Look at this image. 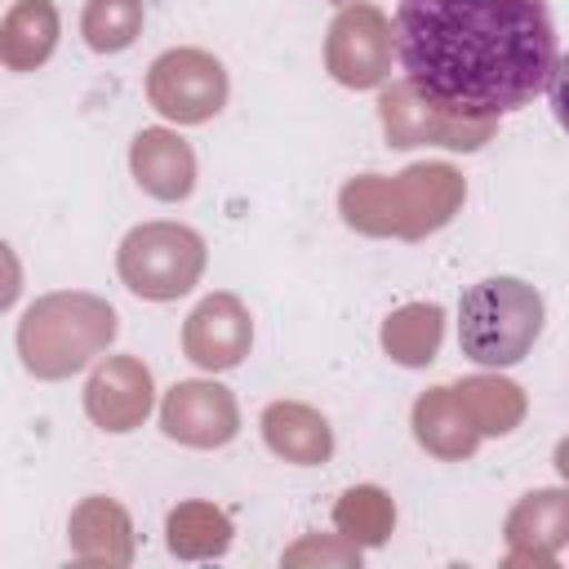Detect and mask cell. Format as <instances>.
Returning a JSON list of instances; mask_svg holds the SVG:
<instances>
[{
	"label": "cell",
	"instance_id": "cell-1",
	"mask_svg": "<svg viewBox=\"0 0 569 569\" xmlns=\"http://www.w3.org/2000/svg\"><path fill=\"white\" fill-rule=\"evenodd\" d=\"M391 49L422 102L498 120L551 84L556 22L547 0H400Z\"/></svg>",
	"mask_w": 569,
	"mask_h": 569
},
{
	"label": "cell",
	"instance_id": "cell-2",
	"mask_svg": "<svg viewBox=\"0 0 569 569\" xmlns=\"http://www.w3.org/2000/svg\"><path fill=\"white\" fill-rule=\"evenodd\" d=\"M462 196V182L445 164H413L409 173L382 182V178H356L342 187V213L360 231H396V236H422L440 222H449L453 204Z\"/></svg>",
	"mask_w": 569,
	"mask_h": 569
},
{
	"label": "cell",
	"instance_id": "cell-3",
	"mask_svg": "<svg viewBox=\"0 0 569 569\" xmlns=\"http://www.w3.org/2000/svg\"><path fill=\"white\" fill-rule=\"evenodd\" d=\"M542 333V298L516 276H489L471 284L458 302V342L476 365L502 369L529 356Z\"/></svg>",
	"mask_w": 569,
	"mask_h": 569
},
{
	"label": "cell",
	"instance_id": "cell-4",
	"mask_svg": "<svg viewBox=\"0 0 569 569\" xmlns=\"http://www.w3.org/2000/svg\"><path fill=\"white\" fill-rule=\"evenodd\" d=\"M116 333V311L84 293H58L27 311L18 329V347L31 373L62 378L80 369L98 347H107Z\"/></svg>",
	"mask_w": 569,
	"mask_h": 569
},
{
	"label": "cell",
	"instance_id": "cell-5",
	"mask_svg": "<svg viewBox=\"0 0 569 569\" xmlns=\"http://www.w3.org/2000/svg\"><path fill=\"white\" fill-rule=\"evenodd\" d=\"M204 267V240L173 222L133 227L120 244V276L138 298H178L196 284Z\"/></svg>",
	"mask_w": 569,
	"mask_h": 569
},
{
	"label": "cell",
	"instance_id": "cell-6",
	"mask_svg": "<svg viewBox=\"0 0 569 569\" xmlns=\"http://www.w3.org/2000/svg\"><path fill=\"white\" fill-rule=\"evenodd\" d=\"M147 93H151V107L160 116H169L178 124H200L213 111H222L227 71L218 58H209L200 49H173V53L151 62Z\"/></svg>",
	"mask_w": 569,
	"mask_h": 569
},
{
	"label": "cell",
	"instance_id": "cell-7",
	"mask_svg": "<svg viewBox=\"0 0 569 569\" xmlns=\"http://www.w3.org/2000/svg\"><path fill=\"white\" fill-rule=\"evenodd\" d=\"M382 124H387L391 147L440 142V147H462V151H471V147H480V142L493 133V120H458V116H445V111H436L431 102H422L405 80L382 93Z\"/></svg>",
	"mask_w": 569,
	"mask_h": 569
},
{
	"label": "cell",
	"instance_id": "cell-8",
	"mask_svg": "<svg viewBox=\"0 0 569 569\" xmlns=\"http://www.w3.org/2000/svg\"><path fill=\"white\" fill-rule=\"evenodd\" d=\"M387 58H391V31L382 13L369 4L342 9L338 22L329 27V71L351 89H369L387 76Z\"/></svg>",
	"mask_w": 569,
	"mask_h": 569
},
{
	"label": "cell",
	"instance_id": "cell-9",
	"mask_svg": "<svg viewBox=\"0 0 569 569\" xmlns=\"http://www.w3.org/2000/svg\"><path fill=\"white\" fill-rule=\"evenodd\" d=\"M160 422L182 445H227L236 436V400L218 382H178L164 396Z\"/></svg>",
	"mask_w": 569,
	"mask_h": 569
},
{
	"label": "cell",
	"instance_id": "cell-10",
	"mask_svg": "<svg viewBox=\"0 0 569 569\" xmlns=\"http://www.w3.org/2000/svg\"><path fill=\"white\" fill-rule=\"evenodd\" d=\"M249 351V316L231 293L204 298L187 320V356L200 369H231Z\"/></svg>",
	"mask_w": 569,
	"mask_h": 569
},
{
	"label": "cell",
	"instance_id": "cell-11",
	"mask_svg": "<svg viewBox=\"0 0 569 569\" xmlns=\"http://www.w3.org/2000/svg\"><path fill=\"white\" fill-rule=\"evenodd\" d=\"M133 178L156 196V200H182L196 187V156L191 147L169 133V129H142L133 138Z\"/></svg>",
	"mask_w": 569,
	"mask_h": 569
},
{
	"label": "cell",
	"instance_id": "cell-12",
	"mask_svg": "<svg viewBox=\"0 0 569 569\" xmlns=\"http://www.w3.org/2000/svg\"><path fill=\"white\" fill-rule=\"evenodd\" d=\"M151 409V378L138 360L120 356L111 365H102L89 382V413L107 427V431H129L138 418H147Z\"/></svg>",
	"mask_w": 569,
	"mask_h": 569
},
{
	"label": "cell",
	"instance_id": "cell-13",
	"mask_svg": "<svg viewBox=\"0 0 569 569\" xmlns=\"http://www.w3.org/2000/svg\"><path fill=\"white\" fill-rule=\"evenodd\" d=\"M262 431H267V445L293 462H325L333 449L329 422L302 405H271L262 413Z\"/></svg>",
	"mask_w": 569,
	"mask_h": 569
},
{
	"label": "cell",
	"instance_id": "cell-14",
	"mask_svg": "<svg viewBox=\"0 0 569 569\" xmlns=\"http://www.w3.org/2000/svg\"><path fill=\"white\" fill-rule=\"evenodd\" d=\"M382 342L400 365H427L440 347V307H405L387 320Z\"/></svg>",
	"mask_w": 569,
	"mask_h": 569
},
{
	"label": "cell",
	"instance_id": "cell-15",
	"mask_svg": "<svg viewBox=\"0 0 569 569\" xmlns=\"http://www.w3.org/2000/svg\"><path fill=\"white\" fill-rule=\"evenodd\" d=\"M462 413H471L480 422V431H511V422L520 418V396L511 382L498 378H471L462 387H453Z\"/></svg>",
	"mask_w": 569,
	"mask_h": 569
},
{
	"label": "cell",
	"instance_id": "cell-16",
	"mask_svg": "<svg viewBox=\"0 0 569 569\" xmlns=\"http://www.w3.org/2000/svg\"><path fill=\"white\" fill-rule=\"evenodd\" d=\"M142 27V0H89L84 9V40L98 53H116L133 44Z\"/></svg>",
	"mask_w": 569,
	"mask_h": 569
},
{
	"label": "cell",
	"instance_id": "cell-17",
	"mask_svg": "<svg viewBox=\"0 0 569 569\" xmlns=\"http://www.w3.org/2000/svg\"><path fill=\"white\" fill-rule=\"evenodd\" d=\"M338 525L351 529V533L360 529L369 542H382L387 529H391V507H387V498L378 489H351L347 502L338 507Z\"/></svg>",
	"mask_w": 569,
	"mask_h": 569
},
{
	"label": "cell",
	"instance_id": "cell-18",
	"mask_svg": "<svg viewBox=\"0 0 569 569\" xmlns=\"http://www.w3.org/2000/svg\"><path fill=\"white\" fill-rule=\"evenodd\" d=\"M547 98H551V111H556L560 129L569 133V53H565V58H556V71H551Z\"/></svg>",
	"mask_w": 569,
	"mask_h": 569
},
{
	"label": "cell",
	"instance_id": "cell-19",
	"mask_svg": "<svg viewBox=\"0 0 569 569\" xmlns=\"http://www.w3.org/2000/svg\"><path fill=\"white\" fill-rule=\"evenodd\" d=\"M556 462H560V471H565V476H569V440H565V445H560V449H556Z\"/></svg>",
	"mask_w": 569,
	"mask_h": 569
}]
</instances>
